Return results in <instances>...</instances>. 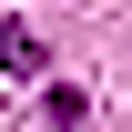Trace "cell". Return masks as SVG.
<instances>
[{"label":"cell","mask_w":132,"mask_h":132,"mask_svg":"<svg viewBox=\"0 0 132 132\" xmlns=\"http://www.w3.org/2000/svg\"><path fill=\"white\" fill-rule=\"evenodd\" d=\"M31 71H41V31L0 20V81H31Z\"/></svg>","instance_id":"6da1fadb"}]
</instances>
